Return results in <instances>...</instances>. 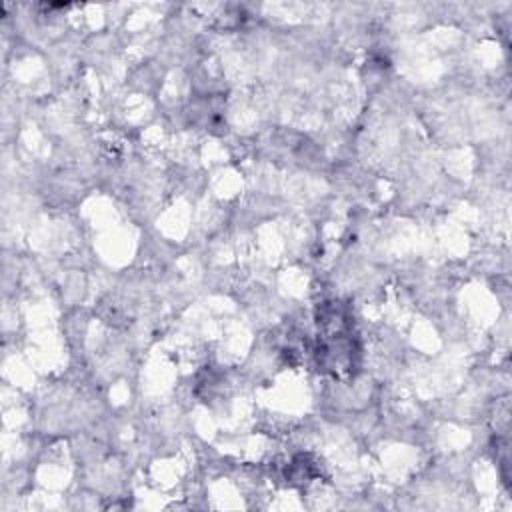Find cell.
I'll return each instance as SVG.
<instances>
[{
    "instance_id": "6da1fadb",
    "label": "cell",
    "mask_w": 512,
    "mask_h": 512,
    "mask_svg": "<svg viewBox=\"0 0 512 512\" xmlns=\"http://www.w3.org/2000/svg\"><path fill=\"white\" fill-rule=\"evenodd\" d=\"M320 368L342 376L354 368L356 342L352 336V324L348 312L332 302L322 308L318 316V348H316Z\"/></svg>"
}]
</instances>
